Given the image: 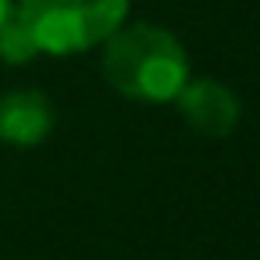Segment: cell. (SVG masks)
Masks as SVG:
<instances>
[{
	"label": "cell",
	"mask_w": 260,
	"mask_h": 260,
	"mask_svg": "<svg viewBox=\"0 0 260 260\" xmlns=\"http://www.w3.org/2000/svg\"><path fill=\"white\" fill-rule=\"evenodd\" d=\"M54 132V104L40 89H15L0 96V139L11 146H36Z\"/></svg>",
	"instance_id": "cell-4"
},
{
	"label": "cell",
	"mask_w": 260,
	"mask_h": 260,
	"mask_svg": "<svg viewBox=\"0 0 260 260\" xmlns=\"http://www.w3.org/2000/svg\"><path fill=\"white\" fill-rule=\"evenodd\" d=\"M175 104H178V114L189 121V128L210 139L232 136L242 118L239 96L217 79H189L175 96Z\"/></svg>",
	"instance_id": "cell-3"
},
{
	"label": "cell",
	"mask_w": 260,
	"mask_h": 260,
	"mask_svg": "<svg viewBox=\"0 0 260 260\" xmlns=\"http://www.w3.org/2000/svg\"><path fill=\"white\" fill-rule=\"evenodd\" d=\"M36 54H40V50H36L32 36H29V29H25L22 18L11 11L8 22L0 25V61H8V64H25V61H32Z\"/></svg>",
	"instance_id": "cell-5"
},
{
	"label": "cell",
	"mask_w": 260,
	"mask_h": 260,
	"mask_svg": "<svg viewBox=\"0 0 260 260\" xmlns=\"http://www.w3.org/2000/svg\"><path fill=\"white\" fill-rule=\"evenodd\" d=\"M15 15L40 54H82L107 43L128 18V0H18Z\"/></svg>",
	"instance_id": "cell-2"
},
{
	"label": "cell",
	"mask_w": 260,
	"mask_h": 260,
	"mask_svg": "<svg viewBox=\"0 0 260 260\" xmlns=\"http://www.w3.org/2000/svg\"><path fill=\"white\" fill-rule=\"evenodd\" d=\"M104 79L114 93L139 104H168L189 82V54L164 25H121L104 43Z\"/></svg>",
	"instance_id": "cell-1"
},
{
	"label": "cell",
	"mask_w": 260,
	"mask_h": 260,
	"mask_svg": "<svg viewBox=\"0 0 260 260\" xmlns=\"http://www.w3.org/2000/svg\"><path fill=\"white\" fill-rule=\"evenodd\" d=\"M15 11V4H11V0H0V25H4L8 22V15Z\"/></svg>",
	"instance_id": "cell-6"
}]
</instances>
